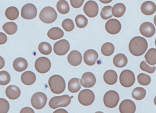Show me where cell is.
<instances>
[{"label": "cell", "mask_w": 156, "mask_h": 113, "mask_svg": "<svg viewBox=\"0 0 156 113\" xmlns=\"http://www.w3.org/2000/svg\"><path fill=\"white\" fill-rule=\"evenodd\" d=\"M57 9L62 14H66L69 12L70 7L68 2L66 0H59L57 3Z\"/></svg>", "instance_id": "obj_29"}, {"label": "cell", "mask_w": 156, "mask_h": 113, "mask_svg": "<svg viewBox=\"0 0 156 113\" xmlns=\"http://www.w3.org/2000/svg\"><path fill=\"white\" fill-rule=\"evenodd\" d=\"M104 80L109 85H114L116 83L118 76L116 72L113 70H108L105 72L103 76Z\"/></svg>", "instance_id": "obj_21"}, {"label": "cell", "mask_w": 156, "mask_h": 113, "mask_svg": "<svg viewBox=\"0 0 156 113\" xmlns=\"http://www.w3.org/2000/svg\"><path fill=\"white\" fill-rule=\"evenodd\" d=\"M5 66V60L2 57L0 56V69H3Z\"/></svg>", "instance_id": "obj_45"}, {"label": "cell", "mask_w": 156, "mask_h": 113, "mask_svg": "<svg viewBox=\"0 0 156 113\" xmlns=\"http://www.w3.org/2000/svg\"><path fill=\"white\" fill-rule=\"evenodd\" d=\"M31 104L37 110H41L45 106L47 102V97L44 93L37 92L31 98Z\"/></svg>", "instance_id": "obj_8"}, {"label": "cell", "mask_w": 156, "mask_h": 113, "mask_svg": "<svg viewBox=\"0 0 156 113\" xmlns=\"http://www.w3.org/2000/svg\"><path fill=\"white\" fill-rule=\"evenodd\" d=\"M38 50L42 55H48L51 54L52 51V48L51 45L49 43L44 42L39 44Z\"/></svg>", "instance_id": "obj_34"}, {"label": "cell", "mask_w": 156, "mask_h": 113, "mask_svg": "<svg viewBox=\"0 0 156 113\" xmlns=\"http://www.w3.org/2000/svg\"><path fill=\"white\" fill-rule=\"evenodd\" d=\"M81 89L80 79L75 78L71 79L68 83V90L72 93H76Z\"/></svg>", "instance_id": "obj_27"}, {"label": "cell", "mask_w": 156, "mask_h": 113, "mask_svg": "<svg viewBox=\"0 0 156 113\" xmlns=\"http://www.w3.org/2000/svg\"><path fill=\"white\" fill-rule=\"evenodd\" d=\"M101 51L104 55L105 56H110L112 55L114 52V46L112 43H105L102 46Z\"/></svg>", "instance_id": "obj_33"}, {"label": "cell", "mask_w": 156, "mask_h": 113, "mask_svg": "<svg viewBox=\"0 0 156 113\" xmlns=\"http://www.w3.org/2000/svg\"><path fill=\"white\" fill-rule=\"evenodd\" d=\"M137 80L139 84L144 86L149 85L151 82L150 76L144 73H141L137 76Z\"/></svg>", "instance_id": "obj_35"}, {"label": "cell", "mask_w": 156, "mask_h": 113, "mask_svg": "<svg viewBox=\"0 0 156 113\" xmlns=\"http://www.w3.org/2000/svg\"><path fill=\"white\" fill-rule=\"evenodd\" d=\"M62 27L66 32H69L73 31L75 28V24L71 19L67 18L65 19L62 22Z\"/></svg>", "instance_id": "obj_39"}, {"label": "cell", "mask_w": 156, "mask_h": 113, "mask_svg": "<svg viewBox=\"0 0 156 113\" xmlns=\"http://www.w3.org/2000/svg\"><path fill=\"white\" fill-rule=\"evenodd\" d=\"M154 23L155 25L156 26V15L155 16L154 18Z\"/></svg>", "instance_id": "obj_48"}, {"label": "cell", "mask_w": 156, "mask_h": 113, "mask_svg": "<svg viewBox=\"0 0 156 113\" xmlns=\"http://www.w3.org/2000/svg\"><path fill=\"white\" fill-rule=\"evenodd\" d=\"M154 102L156 106V96L155 97L154 99Z\"/></svg>", "instance_id": "obj_49"}, {"label": "cell", "mask_w": 156, "mask_h": 113, "mask_svg": "<svg viewBox=\"0 0 156 113\" xmlns=\"http://www.w3.org/2000/svg\"><path fill=\"white\" fill-rule=\"evenodd\" d=\"M120 101V97L117 92L110 90L107 92L104 96V103L106 107L113 108L116 107Z\"/></svg>", "instance_id": "obj_6"}, {"label": "cell", "mask_w": 156, "mask_h": 113, "mask_svg": "<svg viewBox=\"0 0 156 113\" xmlns=\"http://www.w3.org/2000/svg\"><path fill=\"white\" fill-rule=\"evenodd\" d=\"M21 92L20 89L15 85H10L5 90V94L8 99L15 100L18 99L21 95Z\"/></svg>", "instance_id": "obj_20"}, {"label": "cell", "mask_w": 156, "mask_h": 113, "mask_svg": "<svg viewBox=\"0 0 156 113\" xmlns=\"http://www.w3.org/2000/svg\"><path fill=\"white\" fill-rule=\"evenodd\" d=\"M70 49L69 42L66 39H62L58 41L54 45V51L56 55L58 56L66 55Z\"/></svg>", "instance_id": "obj_11"}, {"label": "cell", "mask_w": 156, "mask_h": 113, "mask_svg": "<svg viewBox=\"0 0 156 113\" xmlns=\"http://www.w3.org/2000/svg\"><path fill=\"white\" fill-rule=\"evenodd\" d=\"M57 16L56 11L51 6H46L43 8L39 14L40 20L46 24L52 23L55 22Z\"/></svg>", "instance_id": "obj_3"}, {"label": "cell", "mask_w": 156, "mask_h": 113, "mask_svg": "<svg viewBox=\"0 0 156 113\" xmlns=\"http://www.w3.org/2000/svg\"><path fill=\"white\" fill-rule=\"evenodd\" d=\"M79 102L83 106H89L92 104L95 99L94 93L88 89L82 90L78 95Z\"/></svg>", "instance_id": "obj_7"}, {"label": "cell", "mask_w": 156, "mask_h": 113, "mask_svg": "<svg viewBox=\"0 0 156 113\" xmlns=\"http://www.w3.org/2000/svg\"><path fill=\"white\" fill-rule=\"evenodd\" d=\"M19 14L18 9L15 6L8 7L5 10V16L7 19L12 21L17 19L19 16Z\"/></svg>", "instance_id": "obj_28"}, {"label": "cell", "mask_w": 156, "mask_h": 113, "mask_svg": "<svg viewBox=\"0 0 156 113\" xmlns=\"http://www.w3.org/2000/svg\"><path fill=\"white\" fill-rule=\"evenodd\" d=\"M20 113H35L34 111L30 107H24L20 111Z\"/></svg>", "instance_id": "obj_44"}, {"label": "cell", "mask_w": 156, "mask_h": 113, "mask_svg": "<svg viewBox=\"0 0 156 113\" xmlns=\"http://www.w3.org/2000/svg\"><path fill=\"white\" fill-rule=\"evenodd\" d=\"M10 109V104L8 101L0 98V113H7Z\"/></svg>", "instance_id": "obj_40"}, {"label": "cell", "mask_w": 156, "mask_h": 113, "mask_svg": "<svg viewBox=\"0 0 156 113\" xmlns=\"http://www.w3.org/2000/svg\"><path fill=\"white\" fill-rule=\"evenodd\" d=\"M68 61L69 64L72 66H79L81 63L82 61L81 54L77 50H73L69 55L68 56Z\"/></svg>", "instance_id": "obj_18"}, {"label": "cell", "mask_w": 156, "mask_h": 113, "mask_svg": "<svg viewBox=\"0 0 156 113\" xmlns=\"http://www.w3.org/2000/svg\"><path fill=\"white\" fill-rule=\"evenodd\" d=\"M83 12L90 18H94L98 15L99 6L96 2L94 1H88L83 6Z\"/></svg>", "instance_id": "obj_12"}, {"label": "cell", "mask_w": 156, "mask_h": 113, "mask_svg": "<svg viewBox=\"0 0 156 113\" xmlns=\"http://www.w3.org/2000/svg\"><path fill=\"white\" fill-rule=\"evenodd\" d=\"M148 48V43L145 38L136 36L132 38L129 44L130 53L135 56H141L145 53Z\"/></svg>", "instance_id": "obj_1"}, {"label": "cell", "mask_w": 156, "mask_h": 113, "mask_svg": "<svg viewBox=\"0 0 156 113\" xmlns=\"http://www.w3.org/2000/svg\"><path fill=\"white\" fill-rule=\"evenodd\" d=\"M36 80L35 74L30 71L25 72L21 76V81L25 85H31L34 84Z\"/></svg>", "instance_id": "obj_22"}, {"label": "cell", "mask_w": 156, "mask_h": 113, "mask_svg": "<svg viewBox=\"0 0 156 113\" xmlns=\"http://www.w3.org/2000/svg\"><path fill=\"white\" fill-rule=\"evenodd\" d=\"M95 113H104L102 112L98 111V112H95Z\"/></svg>", "instance_id": "obj_50"}, {"label": "cell", "mask_w": 156, "mask_h": 113, "mask_svg": "<svg viewBox=\"0 0 156 113\" xmlns=\"http://www.w3.org/2000/svg\"><path fill=\"white\" fill-rule=\"evenodd\" d=\"M76 24L80 28H83L87 26L88 24V19L83 15H78L75 19Z\"/></svg>", "instance_id": "obj_36"}, {"label": "cell", "mask_w": 156, "mask_h": 113, "mask_svg": "<svg viewBox=\"0 0 156 113\" xmlns=\"http://www.w3.org/2000/svg\"><path fill=\"white\" fill-rule=\"evenodd\" d=\"M98 56V53L95 50L89 49L85 51L83 55L84 62L89 66H93L96 63Z\"/></svg>", "instance_id": "obj_17"}, {"label": "cell", "mask_w": 156, "mask_h": 113, "mask_svg": "<svg viewBox=\"0 0 156 113\" xmlns=\"http://www.w3.org/2000/svg\"><path fill=\"white\" fill-rule=\"evenodd\" d=\"M53 113H68L66 110L63 109H58V110H56Z\"/></svg>", "instance_id": "obj_46"}, {"label": "cell", "mask_w": 156, "mask_h": 113, "mask_svg": "<svg viewBox=\"0 0 156 113\" xmlns=\"http://www.w3.org/2000/svg\"><path fill=\"white\" fill-rule=\"evenodd\" d=\"M112 6L110 5L105 6L102 9L101 12V17L104 20H107L112 17Z\"/></svg>", "instance_id": "obj_37"}, {"label": "cell", "mask_w": 156, "mask_h": 113, "mask_svg": "<svg viewBox=\"0 0 156 113\" xmlns=\"http://www.w3.org/2000/svg\"><path fill=\"white\" fill-rule=\"evenodd\" d=\"M7 37L6 35L3 33H0V45L4 44L7 42Z\"/></svg>", "instance_id": "obj_43"}, {"label": "cell", "mask_w": 156, "mask_h": 113, "mask_svg": "<svg viewBox=\"0 0 156 113\" xmlns=\"http://www.w3.org/2000/svg\"><path fill=\"white\" fill-rule=\"evenodd\" d=\"M2 29L7 34L12 35L14 34L17 31V25L14 22H8L3 25Z\"/></svg>", "instance_id": "obj_31"}, {"label": "cell", "mask_w": 156, "mask_h": 113, "mask_svg": "<svg viewBox=\"0 0 156 113\" xmlns=\"http://www.w3.org/2000/svg\"><path fill=\"white\" fill-rule=\"evenodd\" d=\"M13 67L16 71L21 72L27 69L28 62L24 58H18L14 61Z\"/></svg>", "instance_id": "obj_23"}, {"label": "cell", "mask_w": 156, "mask_h": 113, "mask_svg": "<svg viewBox=\"0 0 156 113\" xmlns=\"http://www.w3.org/2000/svg\"><path fill=\"white\" fill-rule=\"evenodd\" d=\"M155 45H156V39H155Z\"/></svg>", "instance_id": "obj_51"}, {"label": "cell", "mask_w": 156, "mask_h": 113, "mask_svg": "<svg viewBox=\"0 0 156 113\" xmlns=\"http://www.w3.org/2000/svg\"><path fill=\"white\" fill-rule=\"evenodd\" d=\"M96 79L93 73L86 72L83 73L80 80L81 84L85 88L93 87L96 83Z\"/></svg>", "instance_id": "obj_15"}, {"label": "cell", "mask_w": 156, "mask_h": 113, "mask_svg": "<svg viewBox=\"0 0 156 113\" xmlns=\"http://www.w3.org/2000/svg\"><path fill=\"white\" fill-rule=\"evenodd\" d=\"M135 80L134 73L130 70H124L120 74V83L125 88L132 87L134 84Z\"/></svg>", "instance_id": "obj_5"}, {"label": "cell", "mask_w": 156, "mask_h": 113, "mask_svg": "<svg viewBox=\"0 0 156 113\" xmlns=\"http://www.w3.org/2000/svg\"><path fill=\"white\" fill-rule=\"evenodd\" d=\"M105 28L107 33L112 35H115L121 31L122 25L120 21L117 19H111L106 22Z\"/></svg>", "instance_id": "obj_13"}, {"label": "cell", "mask_w": 156, "mask_h": 113, "mask_svg": "<svg viewBox=\"0 0 156 113\" xmlns=\"http://www.w3.org/2000/svg\"><path fill=\"white\" fill-rule=\"evenodd\" d=\"M139 30L142 35L147 38L152 37L156 32L155 27L150 22H145L142 23Z\"/></svg>", "instance_id": "obj_14"}, {"label": "cell", "mask_w": 156, "mask_h": 113, "mask_svg": "<svg viewBox=\"0 0 156 113\" xmlns=\"http://www.w3.org/2000/svg\"><path fill=\"white\" fill-rule=\"evenodd\" d=\"M141 11L145 15L150 16L154 14L156 11V5L152 1H146L142 4Z\"/></svg>", "instance_id": "obj_19"}, {"label": "cell", "mask_w": 156, "mask_h": 113, "mask_svg": "<svg viewBox=\"0 0 156 113\" xmlns=\"http://www.w3.org/2000/svg\"><path fill=\"white\" fill-rule=\"evenodd\" d=\"M47 35L50 39L55 40L62 38L64 36V33L59 27H54L48 31Z\"/></svg>", "instance_id": "obj_26"}, {"label": "cell", "mask_w": 156, "mask_h": 113, "mask_svg": "<svg viewBox=\"0 0 156 113\" xmlns=\"http://www.w3.org/2000/svg\"><path fill=\"white\" fill-rule=\"evenodd\" d=\"M71 98L68 95L55 96L50 99L49 106L53 109H56L59 107H66L71 103Z\"/></svg>", "instance_id": "obj_4"}, {"label": "cell", "mask_w": 156, "mask_h": 113, "mask_svg": "<svg viewBox=\"0 0 156 113\" xmlns=\"http://www.w3.org/2000/svg\"><path fill=\"white\" fill-rule=\"evenodd\" d=\"M146 91L142 87L135 88L132 92V96L134 99L137 101H141L145 97Z\"/></svg>", "instance_id": "obj_32"}, {"label": "cell", "mask_w": 156, "mask_h": 113, "mask_svg": "<svg viewBox=\"0 0 156 113\" xmlns=\"http://www.w3.org/2000/svg\"><path fill=\"white\" fill-rule=\"evenodd\" d=\"M113 62L115 67L122 68L126 66L128 62V59L125 55L122 54H119L114 57Z\"/></svg>", "instance_id": "obj_24"}, {"label": "cell", "mask_w": 156, "mask_h": 113, "mask_svg": "<svg viewBox=\"0 0 156 113\" xmlns=\"http://www.w3.org/2000/svg\"><path fill=\"white\" fill-rule=\"evenodd\" d=\"M145 58L149 65H156V49H149L145 55Z\"/></svg>", "instance_id": "obj_30"}, {"label": "cell", "mask_w": 156, "mask_h": 113, "mask_svg": "<svg viewBox=\"0 0 156 113\" xmlns=\"http://www.w3.org/2000/svg\"><path fill=\"white\" fill-rule=\"evenodd\" d=\"M126 7L124 4L118 3L114 5L112 8V14L115 17L120 18L124 14Z\"/></svg>", "instance_id": "obj_25"}, {"label": "cell", "mask_w": 156, "mask_h": 113, "mask_svg": "<svg viewBox=\"0 0 156 113\" xmlns=\"http://www.w3.org/2000/svg\"><path fill=\"white\" fill-rule=\"evenodd\" d=\"M48 84L51 91L55 94L62 93L66 88L65 79L59 75L51 76L48 80Z\"/></svg>", "instance_id": "obj_2"}, {"label": "cell", "mask_w": 156, "mask_h": 113, "mask_svg": "<svg viewBox=\"0 0 156 113\" xmlns=\"http://www.w3.org/2000/svg\"><path fill=\"white\" fill-rule=\"evenodd\" d=\"M101 2L104 4H107L111 3L113 0H99Z\"/></svg>", "instance_id": "obj_47"}, {"label": "cell", "mask_w": 156, "mask_h": 113, "mask_svg": "<svg viewBox=\"0 0 156 113\" xmlns=\"http://www.w3.org/2000/svg\"><path fill=\"white\" fill-rule=\"evenodd\" d=\"M136 110L135 104L130 100H124L119 106V111L121 113H135Z\"/></svg>", "instance_id": "obj_16"}, {"label": "cell", "mask_w": 156, "mask_h": 113, "mask_svg": "<svg viewBox=\"0 0 156 113\" xmlns=\"http://www.w3.org/2000/svg\"><path fill=\"white\" fill-rule=\"evenodd\" d=\"M11 81V76L5 71H0V85H5L8 84Z\"/></svg>", "instance_id": "obj_38"}, {"label": "cell", "mask_w": 156, "mask_h": 113, "mask_svg": "<svg viewBox=\"0 0 156 113\" xmlns=\"http://www.w3.org/2000/svg\"><path fill=\"white\" fill-rule=\"evenodd\" d=\"M51 67V63L49 59L46 57L38 58L35 62V68L37 71L40 73L48 72Z\"/></svg>", "instance_id": "obj_9"}, {"label": "cell", "mask_w": 156, "mask_h": 113, "mask_svg": "<svg viewBox=\"0 0 156 113\" xmlns=\"http://www.w3.org/2000/svg\"><path fill=\"white\" fill-rule=\"evenodd\" d=\"M140 68L142 70L146 72L149 73H153L156 69L155 66L151 67L147 65V63L145 61H143L140 63Z\"/></svg>", "instance_id": "obj_41"}, {"label": "cell", "mask_w": 156, "mask_h": 113, "mask_svg": "<svg viewBox=\"0 0 156 113\" xmlns=\"http://www.w3.org/2000/svg\"><path fill=\"white\" fill-rule=\"evenodd\" d=\"M37 15V9L34 5L28 3L25 5L21 10V16L24 19L31 20L34 19Z\"/></svg>", "instance_id": "obj_10"}, {"label": "cell", "mask_w": 156, "mask_h": 113, "mask_svg": "<svg viewBox=\"0 0 156 113\" xmlns=\"http://www.w3.org/2000/svg\"><path fill=\"white\" fill-rule=\"evenodd\" d=\"M84 0H70L72 7L75 8H80L84 2Z\"/></svg>", "instance_id": "obj_42"}]
</instances>
